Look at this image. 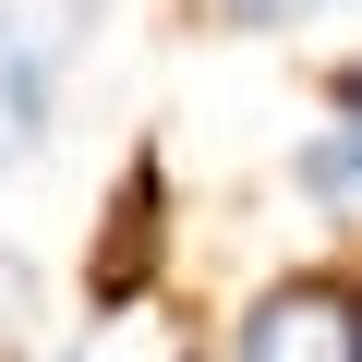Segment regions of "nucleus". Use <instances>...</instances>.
Wrapping results in <instances>:
<instances>
[{
	"label": "nucleus",
	"instance_id": "1",
	"mask_svg": "<svg viewBox=\"0 0 362 362\" xmlns=\"http://www.w3.org/2000/svg\"><path fill=\"white\" fill-rule=\"evenodd\" d=\"M85 25H97V0H0V169H25L49 145V109H61Z\"/></svg>",
	"mask_w": 362,
	"mask_h": 362
},
{
	"label": "nucleus",
	"instance_id": "5",
	"mask_svg": "<svg viewBox=\"0 0 362 362\" xmlns=\"http://www.w3.org/2000/svg\"><path fill=\"white\" fill-rule=\"evenodd\" d=\"M25 326H37V266H25V254H0V350H13Z\"/></svg>",
	"mask_w": 362,
	"mask_h": 362
},
{
	"label": "nucleus",
	"instance_id": "3",
	"mask_svg": "<svg viewBox=\"0 0 362 362\" xmlns=\"http://www.w3.org/2000/svg\"><path fill=\"white\" fill-rule=\"evenodd\" d=\"M157 206H169V169L133 157L121 169V206H109V266H97V314H121L145 278H157Z\"/></svg>",
	"mask_w": 362,
	"mask_h": 362
},
{
	"label": "nucleus",
	"instance_id": "7",
	"mask_svg": "<svg viewBox=\"0 0 362 362\" xmlns=\"http://www.w3.org/2000/svg\"><path fill=\"white\" fill-rule=\"evenodd\" d=\"M326 97H338V121H362V61H338V73H326Z\"/></svg>",
	"mask_w": 362,
	"mask_h": 362
},
{
	"label": "nucleus",
	"instance_id": "4",
	"mask_svg": "<svg viewBox=\"0 0 362 362\" xmlns=\"http://www.w3.org/2000/svg\"><path fill=\"white\" fill-rule=\"evenodd\" d=\"M290 181H302V206H326V218H350V230H362V121L302 133V145H290Z\"/></svg>",
	"mask_w": 362,
	"mask_h": 362
},
{
	"label": "nucleus",
	"instance_id": "2",
	"mask_svg": "<svg viewBox=\"0 0 362 362\" xmlns=\"http://www.w3.org/2000/svg\"><path fill=\"white\" fill-rule=\"evenodd\" d=\"M230 362H362V278H338V266L278 278V290L242 314Z\"/></svg>",
	"mask_w": 362,
	"mask_h": 362
},
{
	"label": "nucleus",
	"instance_id": "6",
	"mask_svg": "<svg viewBox=\"0 0 362 362\" xmlns=\"http://www.w3.org/2000/svg\"><path fill=\"white\" fill-rule=\"evenodd\" d=\"M230 25H302V13H326V0H218Z\"/></svg>",
	"mask_w": 362,
	"mask_h": 362
}]
</instances>
